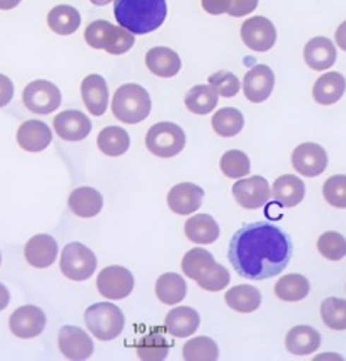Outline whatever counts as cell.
<instances>
[{"label":"cell","mask_w":346,"mask_h":361,"mask_svg":"<svg viewBox=\"0 0 346 361\" xmlns=\"http://www.w3.org/2000/svg\"><path fill=\"white\" fill-rule=\"evenodd\" d=\"M47 24L54 34L71 35L80 28L81 16L73 6L60 4L49 11Z\"/></svg>","instance_id":"f1b7e54d"},{"label":"cell","mask_w":346,"mask_h":361,"mask_svg":"<svg viewBox=\"0 0 346 361\" xmlns=\"http://www.w3.org/2000/svg\"><path fill=\"white\" fill-rule=\"evenodd\" d=\"M0 262H1V256H0Z\"/></svg>","instance_id":"f5cc1de1"},{"label":"cell","mask_w":346,"mask_h":361,"mask_svg":"<svg viewBox=\"0 0 346 361\" xmlns=\"http://www.w3.org/2000/svg\"><path fill=\"white\" fill-rule=\"evenodd\" d=\"M292 166L303 177H317L323 174L328 166L327 152L317 143H302L295 147L292 153Z\"/></svg>","instance_id":"30bf717a"},{"label":"cell","mask_w":346,"mask_h":361,"mask_svg":"<svg viewBox=\"0 0 346 361\" xmlns=\"http://www.w3.org/2000/svg\"><path fill=\"white\" fill-rule=\"evenodd\" d=\"M185 235L199 245H210L220 236V226L209 214H196L185 223Z\"/></svg>","instance_id":"484cf974"},{"label":"cell","mask_w":346,"mask_h":361,"mask_svg":"<svg viewBox=\"0 0 346 361\" xmlns=\"http://www.w3.org/2000/svg\"><path fill=\"white\" fill-rule=\"evenodd\" d=\"M81 93L88 111L92 116H102L109 106V90L105 78L97 74H90L83 81Z\"/></svg>","instance_id":"ffe728a7"},{"label":"cell","mask_w":346,"mask_h":361,"mask_svg":"<svg viewBox=\"0 0 346 361\" xmlns=\"http://www.w3.org/2000/svg\"><path fill=\"white\" fill-rule=\"evenodd\" d=\"M321 318L324 324L334 331L346 329V300L328 298L321 303Z\"/></svg>","instance_id":"ab89813d"},{"label":"cell","mask_w":346,"mask_h":361,"mask_svg":"<svg viewBox=\"0 0 346 361\" xmlns=\"http://www.w3.org/2000/svg\"><path fill=\"white\" fill-rule=\"evenodd\" d=\"M320 334L309 325L294 326L285 338V346L288 352L295 356H307L314 353L320 348Z\"/></svg>","instance_id":"603a6c76"},{"label":"cell","mask_w":346,"mask_h":361,"mask_svg":"<svg viewBox=\"0 0 346 361\" xmlns=\"http://www.w3.org/2000/svg\"><path fill=\"white\" fill-rule=\"evenodd\" d=\"M8 302H10V293L7 288L3 283H0V312L8 306Z\"/></svg>","instance_id":"681fc988"},{"label":"cell","mask_w":346,"mask_h":361,"mask_svg":"<svg viewBox=\"0 0 346 361\" xmlns=\"http://www.w3.org/2000/svg\"><path fill=\"white\" fill-rule=\"evenodd\" d=\"M96 285L99 293L106 299L121 300L130 296L135 281L130 270L120 266H112L99 272Z\"/></svg>","instance_id":"9c48e42d"},{"label":"cell","mask_w":346,"mask_h":361,"mask_svg":"<svg viewBox=\"0 0 346 361\" xmlns=\"http://www.w3.org/2000/svg\"><path fill=\"white\" fill-rule=\"evenodd\" d=\"M21 0H0V10H11L20 4Z\"/></svg>","instance_id":"f907efd6"},{"label":"cell","mask_w":346,"mask_h":361,"mask_svg":"<svg viewBox=\"0 0 346 361\" xmlns=\"http://www.w3.org/2000/svg\"><path fill=\"white\" fill-rule=\"evenodd\" d=\"M292 250V240L281 228L253 223L242 226L232 236L228 260L242 278L263 281L287 269Z\"/></svg>","instance_id":"6da1fadb"},{"label":"cell","mask_w":346,"mask_h":361,"mask_svg":"<svg viewBox=\"0 0 346 361\" xmlns=\"http://www.w3.org/2000/svg\"><path fill=\"white\" fill-rule=\"evenodd\" d=\"M186 137L181 127L174 123H157L148 131L146 146L149 152L162 159H170L181 153Z\"/></svg>","instance_id":"8992f818"},{"label":"cell","mask_w":346,"mask_h":361,"mask_svg":"<svg viewBox=\"0 0 346 361\" xmlns=\"http://www.w3.org/2000/svg\"><path fill=\"white\" fill-rule=\"evenodd\" d=\"M304 192L303 180L291 174L281 176L273 185V196L284 207L298 206L304 197Z\"/></svg>","instance_id":"4316f807"},{"label":"cell","mask_w":346,"mask_h":361,"mask_svg":"<svg viewBox=\"0 0 346 361\" xmlns=\"http://www.w3.org/2000/svg\"><path fill=\"white\" fill-rule=\"evenodd\" d=\"M85 324L90 334L99 341H113L121 335L126 317L116 305L96 303L88 307Z\"/></svg>","instance_id":"5b68a950"},{"label":"cell","mask_w":346,"mask_h":361,"mask_svg":"<svg viewBox=\"0 0 346 361\" xmlns=\"http://www.w3.org/2000/svg\"><path fill=\"white\" fill-rule=\"evenodd\" d=\"M212 126L215 133L218 135L222 137H231V136L238 135L242 131L245 126V118L239 110L234 107H225L218 110L213 116Z\"/></svg>","instance_id":"d590c367"},{"label":"cell","mask_w":346,"mask_h":361,"mask_svg":"<svg viewBox=\"0 0 346 361\" xmlns=\"http://www.w3.org/2000/svg\"><path fill=\"white\" fill-rule=\"evenodd\" d=\"M14 96V85L11 80L0 74V107L7 106Z\"/></svg>","instance_id":"bcb514c9"},{"label":"cell","mask_w":346,"mask_h":361,"mask_svg":"<svg viewBox=\"0 0 346 361\" xmlns=\"http://www.w3.org/2000/svg\"><path fill=\"white\" fill-rule=\"evenodd\" d=\"M201 317L191 307H177L166 317V328L175 338H188L196 332Z\"/></svg>","instance_id":"83f0119b"},{"label":"cell","mask_w":346,"mask_h":361,"mask_svg":"<svg viewBox=\"0 0 346 361\" xmlns=\"http://www.w3.org/2000/svg\"><path fill=\"white\" fill-rule=\"evenodd\" d=\"M129 133L117 126L103 128L97 135V146L102 153L110 157H119L130 149Z\"/></svg>","instance_id":"4dcf8cb0"},{"label":"cell","mask_w":346,"mask_h":361,"mask_svg":"<svg viewBox=\"0 0 346 361\" xmlns=\"http://www.w3.org/2000/svg\"><path fill=\"white\" fill-rule=\"evenodd\" d=\"M303 54L306 64L316 71H324L333 67L337 61L335 45L326 37H316L310 39L304 46Z\"/></svg>","instance_id":"d6986e66"},{"label":"cell","mask_w":346,"mask_h":361,"mask_svg":"<svg viewBox=\"0 0 346 361\" xmlns=\"http://www.w3.org/2000/svg\"><path fill=\"white\" fill-rule=\"evenodd\" d=\"M96 256L80 242L68 243L61 253L60 269L66 278L71 281H87L96 270Z\"/></svg>","instance_id":"52a82bcc"},{"label":"cell","mask_w":346,"mask_h":361,"mask_svg":"<svg viewBox=\"0 0 346 361\" xmlns=\"http://www.w3.org/2000/svg\"><path fill=\"white\" fill-rule=\"evenodd\" d=\"M146 67L149 71L162 78H172L181 70V59L170 47L157 46L146 53Z\"/></svg>","instance_id":"7402d4cb"},{"label":"cell","mask_w":346,"mask_h":361,"mask_svg":"<svg viewBox=\"0 0 346 361\" xmlns=\"http://www.w3.org/2000/svg\"><path fill=\"white\" fill-rule=\"evenodd\" d=\"M46 316L44 312L32 305L17 309L10 317L11 332L23 339H31L44 332Z\"/></svg>","instance_id":"5bb4252c"},{"label":"cell","mask_w":346,"mask_h":361,"mask_svg":"<svg viewBox=\"0 0 346 361\" xmlns=\"http://www.w3.org/2000/svg\"><path fill=\"white\" fill-rule=\"evenodd\" d=\"M68 206L71 212L83 219H92L97 216L103 207L102 195L89 186H81L68 197Z\"/></svg>","instance_id":"d4e9b609"},{"label":"cell","mask_w":346,"mask_h":361,"mask_svg":"<svg viewBox=\"0 0 346 361\" xmlns=\"http://www.w3.org/2000/svg\"><path fill=\"white\" fill-rule=\"evenodd\" d=\"M209 85L222 97H234L241 90L239 80L232 73L224 70L209 77Z\"/></svg>","instance_id":"ee69618b"},{"label":"cell","mask_w":346,"mask_h":361,"mask_svg":"<svg viewBox=\"0 0 346 361\" xmlns=\"http://www.w3.org/2000/svg\"><path fill=\"white\" fill-rule=\"evenodd\" d=\"M156 295L165 305H177L186 295V282L175 272H166L156 282Z\"/></svg>","instance_id":"1f68e13d"},{"label":"cell","mask_w":346,"mask_h":361,"mask_svg":"<svg viewBox=\"0 0 346 361\" xmlns=\"http://www.w3.org/2000/svg\"><path fill=\"white\" fill-rule=\"evenodd\" d=\"M259 0H231L228 14L232 17H244L256 10Z\"/></svg>","instance_id":"f6af8a7d"},{"label":"cell","mask_w":346,"mask_h":361,"mask_svg":"<svg viewBox=\"0 0 346 361\" xmlns=\"http://www.w3.org/2000/svg\"><path fill=\"white\" fill-rule=\"evenodd\" d=\"M25 107L35 114H50L59 109L61 103L60 90L44 80H38L27 85L23 93Z\"/></svg>","instance_id":"ba28073f"},{"label":"cell","mask_w":346,"mask_h":361,"mask_svg":"<svg viewBox=\"0 0 346 361\" xmlns=\"http://www.w3.org/2000/svg\"><path fill=\"white\" fill-rule=\"evenodd\" d=\"M225 302L228 307L238 313H253L261 305L259 289L251 285H238L231 288L225 293Z\"/></svg>","instance_id":"f546056e"},{"label":"cell","mask_w":346,"mask_h":361,"mask_svg":"<svg viewBox=\"0 0 346 361\" xmlns=\"http://www.w3.org/2000/svg\"><path fill=\"white\" fill-rule=\"evenodd\" d=\"M274 292L284 302H299L309 295L310 283L301 274H288L277 281Z\"/></svg>","instance_id":"d6a6232c"},{"label":"cell","mask_w":346,"mask_h":361,"mask_svg":"<svg viewBox=\"0 0 346 361\" xmlns=\"http://www.w3.org/2000/svg\"><path fill=\"white\" fill-rule=\"evenodd\" d=\"M182 356L186 361H216L218 348L213 339L208 336H198L184 345Z\"/></svg>","instance_id":"8d00e7d4"},{"label":"cell","mask_w":346,"mask_h":361,"mask_svg":"<svg viewBox=\"0 0 346 361\" xmlns=\"http://www.w3.org/2000/svg\"><path fill=\"white\" fill-rule=\"evenodd\" d=\"M345 77L340 73L331 71L321 75L313 88V97L318 104L330 106L337 103L345 93Z\"/></svg>","instance_id":"cb8c5ba5"},{"label":"cell","mask_w":346,"mask_h":361,"mask_svg":"<svg viewBox=\"0 0 346 361\" xmlns=\"http://www.w3.org/2000/svg\"><path fill=\"white\" fill-rule=\"evenodd\" d=\"M244 44L255 51H267L277 41L274 24L261 16L248 18L241 28Z\"/></svg>","instance_id":"8fae6325"},{"label":"cell","mask_w":346,"mask_h":361,"mask_svg":"<svg viewBox=\"0 0 346 361\" xmlns=\"http://www.w3.org/2000/svg\"><path fill=\"white\" fill-rule=\"evenodd\" d=\"M232 195L244 209L256 210L270 200V185L266 178L253 176L248 180H237L232 186Z\"/></svg>","instance_id":"7c38bea8"},{"label":"cell","mask_w":346,"mask_h":361,"mask_svg":"<svg viewBox=\"0 0 346 361\" xmlns=\"http://www.w3.org/2000/svg\"><path fill=\"white\" fill-rule=\"evenodd\" d=\"M59 252L57 242L50 235H35L25 245V259L35 269L50 267Z\"/></svg>","instance_id":"ac0fdd59"},{"label":"cell","mask_w":346,"mask_h":361,"mask_svg":"<svg viewBox=\"0 0 346 361\" xmlns=\"http://www.w3.org/2000/svg\"><path fill=\"white\" fill-rule=\"evenodd\" d=\"M317 249L328 260H342L346 256V239L335 231L326 232L318 238Z\"/></svg>","instance_id":"60d3db41"},{"label":"cell","mask_w":346,"mask_h":361,"mask_svg":"<svg viewBox=\"0 0 346 361\" xmlns=\"http://www.w3.org/2000/svg\"><path fill=\"white\" fill-rule=\"evenodd\" d=\"M89 1L93 3L95 6H106V4H109L113 0H89Z\"/></svg>","instance_id":"816d5d0a"},{"label":"cell","mask_w":346,"mask_h":361,"mask_svg":"<svg viewBox=\"0 0 346 361\" xmlns=\"http://www.w3.org/2000/svg\"><path fill=\"white\" fill-rule=\"evenodd\" d=\"M54 131L64 140L77 142L85 139L92 131V123L87 116L77 110H67L56 116Z\"/></svg>","instance_id":"e0dca14e"},{"label":"cell","mask_w":346,"mask_h":361,"mask_svg":"<svg viewBox=\"0 0 346 361\" xmlns=\"http://www.w3.org/2000/svg\"><path fill=\"white\" fill-rule=\"evenodd\" d=\"M205 197V192L201 186L192 182H182L175 185L169 192L167 203L175 214L188 216L199 210Z\"/></svg>","instance_id":"9a60e30c"},{"label":"cell","mask_w":346,"mask_h":361,"mask_svg":"<svg viewBox=\"0 0 346 361\" xmlns=\"http://www.w3.org/2000/svg\"><path fill=\"white\" fill-rule=\"evenodd\" d=\"M215 263H216V260L210 252H208L206 249H202V247H195L184 256L181 267L188 278L196 281L202 275L203 271Z\"/></svg>","instance_id":"f35d334b"},{"label":"cell","mask_w":346,"mask_h":361,"mask_svg":"<svg viewBox=\"0 0 346 361\" xmlns=\"http://www.w3.org/2000/svg\"><path fill=\"white\" fill-rule=\"evenodd\" d=\"M170 345L160 331L146 334L136 345L138 357L143 361H163L167 359Z\"/></svg>","instance_id":"836d02e7"},{"label":"cell","mask_w":346,"mask_h":361,"mask_svg":"<svg viewBox=\"0 0 346 361\" xmlns=\"http://www.w3.org/2000/svg\"><path fill=\"white\" fill-rule=\"evenodd\" d=\"M85 41L93 49L106 50L110 54H124L135 44V37L123 27H116L109 21L99 20L89 24L85 30Z\"/></svg>","instance_id":"277c9868"},{"label":"cell","mask_w":346,"mask_h":361,"mask_svg":"<svg viewBox=\"0 0 346 361\" xmlns=\"http://www.w3.org/2000/svg\"><path fill=\"white\" fill-rule=\"evenodd\" d=\"M220 169L228 178H242L251 173V160L241 150H228L220 160Z\"/></svg>","instance_id":"74e56055"},{"label":"cell","mask_w":346,"mask_h":361,"mask_svg":"<svg viewBox=\"0 0 346 361\" xmlns=\"http://www.w3.org/2000/svg\"><path fill=\"white\" fill-rule=\"evenodd\" d=\"M17 142L27 152H42L52 142V131L40 120H28L20 126Z\"/></svg>","instance_id":"44dd1931"},{"label":"cell","mask_w":346,"mask_h":361,"mask_svg":"<svg viewBox=\"0 0 346 361\" xmlns=\"http://www.w3.org/2000/svg\"><path fill=\"white\" fill-rule=\"evenodd\" d=\"M114 17L131 34L145 35L162 27L167 4L166 0H114Z\"/></svg>","instance_id":"7a4b0ae2"},{"label":"cell","mask_w":346,"mask_h":361,"mask_svg":"<svg viewBox=\"0 0 346 361\" xmlns=\"http://www.w3.org/2000/svg\"><path fill=\"white\" fill-rule=\"evenodd\" d=\"M59 348L68 360H88L93 353V342L87 332L78 326L67 325L59 332Z\"/></svg>","instance_id":"4fadbf2b"},{"label":"cell","mask_w":346,"mask_h":361,"mask_svg":"<svg viewBox=\"0 0 346 361\" xmlns=\"http://www.w3.org/2000/svg\"><path fill=\"white\" fill-rule=\"evenodd\" d=\"M335 41H337V45L346 51V21L338 27L335 32Z\"/></svg>","instance_id":"c3c4849f"},{"label":"cell","mask_w":346,"mask_h":361,"mask_svg":"<svg viewBox=\"0 0 346 361\" xmlns=\"http://www.w3.org/2000/svg\"><path fill=\"white\" fill-rule=\"evenodd\" d=\"M274 84L275 77L273 70L266 64H259L246 73L244 78V93L252 103H261L270 97Z\"/></svg>","instance_id":"2e32d148"},{"label":"cell","mask_w":346,"mask_h":361,"mask_svg":"<svg viewBox=\"0 0 346 361\" xmlns=\"http://www.w3.org/2000/svg\"><path fill=\"white\" fill-rule=\"evenodd\" d=\"M218 93L210 85H196L188 90L185 106L189 111L199 116H206L216 109Z\"/></svg>","instance_id":"e575fe53"},{"label":"cell","mask_w":346,"mask_h":361,"mask_svg":"<svg viewBox=\"0 0 346 361\" xmlns=\"http://www.w3.org/2000/svg\"><path fill=\"white\" fill-rule=\"evenodd\" d=\"M229 281H231L229 272L218 263H215L210 267H208L196 279L198 285L209 292H218V290L225 289V286L229 283Z\"/></svg>","instance_id":"b9f144b4"},{"label":"cell","mask_w":346,"mask_h":361,"mask_svg":"<svg viewBox=\"0 0 346 361\" xmlns=\"http://www.w3.org/2000/svg\"><path fill=\"white\" fill-rule=\"evenodd\" d=\"M323 195L328 204L346 209V176L330 177L323 186Z\"/></svg>","instance_id":"7bdbcfd3"},{"label":"cell","mask_w":346,"mask_h":361,"mask_svg":"<svg viewBox=\"0 0 346 361\" xmlns=\"http://www.w3.org/2000/svg\"><path fill=\"white\" fill-rule=\"evenodd\" d=\"M112 110L114 117L121 123L138 124L150 114L152 100L143 87L126 84L116 90L112 102Z\"/></svg>","instance_id":"3957f363"},{"label":"cell","mask_w":346,"mask_h":361,"mask_svg":"<svg viewBox=\"0 0 346 361\" xmlns=\"http://www.w3.org/2000/svg\"><path fill=\"white\" fill-rule=\"evenodd\" d=\"M231 0H202L203 8L213 16H220L228 11Z\"/></svg>","instance_id":"7dc6e473"}]
</instances>
